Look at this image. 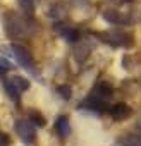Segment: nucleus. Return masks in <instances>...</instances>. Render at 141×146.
<instances>
[{
	"mask_svg": "<svg viewBox=\"0 0 141 146\" xmlns=\"http://www.w3.org/2000/svg\"><path fill=\"white\" fill-rule=\"evenodd\" d=\"M4 29L9 38H26L36 29V26L29 19L21 17L16 12L9 11L4 14Z\"/></svg>",
	"mask_w": 141,
	"mask_h": 146,
	"instance_id": "nucleus-1",
	"label": "nucleus"
},
{
	"mask_svg": "<svg viewBox=\"0 0 141 146\" xmlns=\"http://www.w3.org/2000/svg\"><path fill=\"white\" fill-rule=\"evenodd\" d=\"M96 38L114 48H129L134 45V36L131 33L120 31V29H110V31H102V33H95Z\"/></svg>",
	"mask_w": 141,
	"mask_h": 146,
	"instance_id": "nucleus-2",
	"label": "nucleus"
},
{
	"mask_svg": "<svg viewBox=\"0 0 141 146\" xmlns=\"http://www.w3.org/2000/svg\"><path fill=\"white\" fill-rule=\"evenodd\" d=\"M14 131L26 146H33L36 143V131H35V125L29 120H26V119L16 120L14 122Z\"/></svg>",
	"mask_w": 141,
	"mask_h": 146,
	"instance_id": "nucleus-3",
	"label": "nucleus"
},
{
	"mask_svg": "<svg viewBox=\"0 0 141 146\" xmlns=\"http://www.w3.org/2000/svg\"><path fill=\"white\" fill-rule=\"evenodd\" d=\"M11 48H12V53H14V57H16V60L19 62L21 67H24V69H28V70H33V69H35L33 55H31V52H29L24 45L14 43Z\"/></svg>",
	"mask_w": 141,
	"mask_h": 146,
	"instance_id": "nucleus-4",
	"label": "nucleus"
},
{
	"mask_svg": "<svg viewBox=\"0 0 141 146\" xmlns=\"http://www.w3.org/2000/svg\"><path fill=\"white\" fill-rule=\"evenodd\" d=\"M102 16H103V19H105L107 23H112V24H131V23H134V21H132V16H129V14H126V12H120V11L115 9V7L105 9V11L102 12Z\"/></svg>",
	"mask_w": 141,
	"mask_h": 146,
	"instance_id": "nucleus-5",
	"label": "nucleus"
},
{
	"mask_svg": "<svg viewBox=\"0 0 141 146\" xmlns=\"http://www.w3.org/2000/svg\"><path fill=\"white\" fill-rule=\"evenodd\" d=\"M108 113H110V117L114 119V120H126V119H129L131 115H132V108L127 105V103H115V105H112V107H108V110H107Z\"/></svg>",
	"mask_w": 141,
	"mask_h": 146,
	"instance_id": "nucleus-6",
	"label": "nucleus"
},
{
	"mask_svg": "<svg viewBox=\"0 0 141 146\" xmlns=\"http://www.w3.org/2000/svg\"><path fill=\"white\" fill-rule=\"evenodd\" d=\"M53 28H55V31H57L64 40H67V41H78V40L81 38L79 29H76V28H72V26H69V24L57 23Z\"/></svg>",
	"mask_w": 141,
	"mask_h": 146,
	"instance_id": "nucleus-7",
	"label": "nucleus"
},
{
	"mask_svg": "<svg viewBox=\"0 0 141 146\" xmlns=\"http://www.w3.org/2000/svg\"><path fill=\"white\" fill-rule=\"evenodd\" d=\"M81 108H88V110H93V112H100V113H103V112L108 110V102H103V100H100V98L90 95L88 98L83 100Z\"/></svg>",
	"mask_w": 141,
	"mask_h": 146,
	"instance_id": "nucleus-8",
	"label": "nucleus"
},
{
	"mask_svg": "<svg viewBox=\"0 0 141 146\" xmlns=\"http://www.w3.org/2000/svg\"><path fill=\"white\" fill-rule=\"evenodd\" d=\"M90 95H93V96H96V98H100V100H103V102H108L110 96L114 95V88H112L108 83L102 81V83H98V84L93 88V91H91Z\"/></svg>",
	"mask_w": 141,
	"mask_h": 146,
	"instance_id": "nucleus-9",
	"label": "nucleus"
},
{
	"mask_svg": "<svg viewBox=\"0 0 141 146\" xmlns=\"http://www.w3.org/2000/svg\"><path fill=\"white\" fill-rule=\"evenodd\" d=\"M55 132L59 137L65 139L70 134V124H69V117L67 115H59L55 120Z\"/></svg>",
	"mask_w": 141,
	"mask_h": 146,
	"instance_id": "nucleus-10",
	"label": "nucleus"
},
{
	"mask_svg": "<svg viewBox=\"0 0 141 146\" xmlns=\"http://www.w3.org/2000/svg\"><path fill=\"white\" fill-rule=\"evenodd\" d=\"M2 83H4V90H5V93H7V95L16 102V105H21V93H19V90L12 84V81L5 78Z\"/></svg>",
	"mask_w": 141,
	"mask_h": 146,
	"instance_id": "nucleus-11",
	"label": "nucleus"
},
{
	"mask_svg": "<svg viewBox=\"0 0 141 146\" xmlns=\"http://www.w3.org/2000/svg\"><path fill=\"white\" fill-rule=\"evenodd\" d=\"M17 5L26 19H31L35 16V0H17Z\"/></svg>",
	"mask_w": 141,
	"mask_h": 146,
	"instance_id": "nucleus-12",
	"label": "nucleus"
},
{
	"mask_svg": "<svg viewBox=\"0 0 141 146\" xmlns=\"http://www.w3.org/2000/svg\"><path fill=\"white\" fill-rule=\"evenodd\" d=\"M29 122L35 125V127H43L47 124V119L38 112V110H29Z\"/></svg>",
	"mask_w": 141,
	"mask_h": 146,
	"instance_id": "nucleus-13",
	"label": "nucleus"
},
{
	"mask_svg": "<svg viewBox=\"0 0 141 146\" xmlns=\"http://www.w3.org/2000/svg\"><path fill=\"white\" fill-rule=\"evenodd\" d=\"M120 146H141V134H127L120 141Z\"/></svg>",
	"mask_w": 141,
	"mask_h": 146,
	"instance_id": "nucleus-14",
	"label": "nucleus"
},
{
	"mask_svg": "<svg viewBox=\"0 0 141 146\" xmlns=\"http://www.w3.org/2000/svg\"><path fill=\"white\" fill-rule=\"evenodd\" d=\"M11 81H12V84L19 90V93H23V91H26V90L29 88V81H28V79H24L23 76H14Z\"/></svg>",
	"mask_w": 141,
	"mask_h": 146,
	"instance_id": "nucleus-15",
	"label": "nucleus"
},
{
	"mask_svg": "<svg viewBox=\"0 0 141 146\" xmlns=\"http://www.w3.org/2000/svg\"><path fill=\"white\" fill-rule=\"evenodd\" d=\"M55 91H57V95H59L62 100H69L70 96H72V88H70L69 84H59V86L55 88Z\"/></svg>",
	"mask_w": 141,
	"mask_h": 146,
	"instance_id": "nucleus-16",
	"label": "nucleus"
},
{
	"mask_svg": "<svg viewBox=\"0 0 141 146\" xmlns=\"http://www.w3.org/2000/svg\"><path fill=\"white\" fill-rule=\"evenodd\" d=\"M11 69H12V64H9L7 58H2V57H0V72H7V70H11Z\"/></svg>",
	"mask_w": 141,
	"mask_h": 146,
	"instance_id": "nucleus-17",
	"label": "nucleus"
},
{
	"mask_svg": "<svg viewBox=\"0 0 141 146\" xmlns=\"http://www.w3.org/2000/svg\"><path fill=\"white\" fill-rule=\"evenodd\" d=\"M0 146H11V137L0 131Z\"/></svg>",
	"mask_w": 141,
	"mask_h": 146,
	"instance_id": "nucleus-18",
	"label": "nucleus"
},
{
	"mask_svg": "<svg viewBox=\"0 0 141 146\" xmlns=\"http://www.w3.org/2000/svg\"><path fill=\"white\" fill-rule=\"evenodd\" d=\"M107 2H112L114 5H110V7H119V5H126V4H131L132 0H107Z\"/></svg>",
	"mask_w": 141,
	"mask_h": 146,
	"instance_id": "nucleus-19",
	"label": "nucleus"
}]
</instances>
